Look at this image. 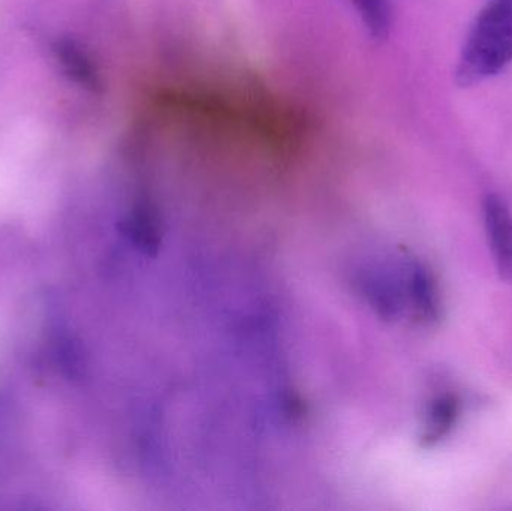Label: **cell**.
<instances>
[{
	"label": "cell",
	"instance_id": "obj_4",
	"mask_svg": "<svg viewBox=\"0 0 512 511\" xmlns=\"http://www.w3.org/2000/svg\"><path fill=\"white\" fill-rule=\"evenodd\" d=\"M459 417V402L454 396L436 399L427 414L426 426L421 435L423 447H433L441 443L456 425Z\"/></svg>",
	"mask_w": 512,
	"mask_h": 511
},
{
	"label": "cell",
	"instance_id": "obj_3",
	"mask_svg": "<svg viewBox=\"0 0 512 511\" xmlns=\"http://www.w3.org/2000/svg\"><path fill=\"white\" fill-rule=\"evenodd\" d=\"M409 303L420 320L433 321L438 318V290L429 270L420 264L412 266L409 276Z\"/></svg>",
	"mask_w": 512,
	"mask_h": 511
},
{
	"label": "cell",
	"instance_id": "obj_5",
	"mask_svg": "<svg viewBox=\"0 0 512 511\" xmlns=\"http://www.w3.org/2000/svg\"><path fill=\"white\" fill-rule=\"evenodd\" d=\"M373 38H385L391 24L390 0H351Z\"/></svg>",
	"mask_w": 512,
	"mask_h": 511
},
{
	"label": "cell",
	"instance_id": "obj_1",
	"mask_svg": "<svg viewBox=\"0 0 512 511\" xmlns=\"http://www.w3.org/2000/svg\"><path fill=\"white\" fill-rule=\"evenodd\" d=\"M512 60V0H487L466 39L457 68L463 86L501 72Z\"/></svg>",
	"mask_w": 512,
	"mask_h": 511
},
{
	"label": "cell",
	"instance_id": "obj_2",
	"mask_svg": "<svg viewBox=\"0 0 512 511\" xmlns=\"http://www.w3.org/2000/svg\"><path fill=\"white\" fill-rule=\"evenodd\" d=\"M484 224L499 275L504 279H511L512 216L507 204L499 195H487L484 201Z\"/></svg>",
	"mask_w": 512,
	"mask_h": 511
}]
</instances>
